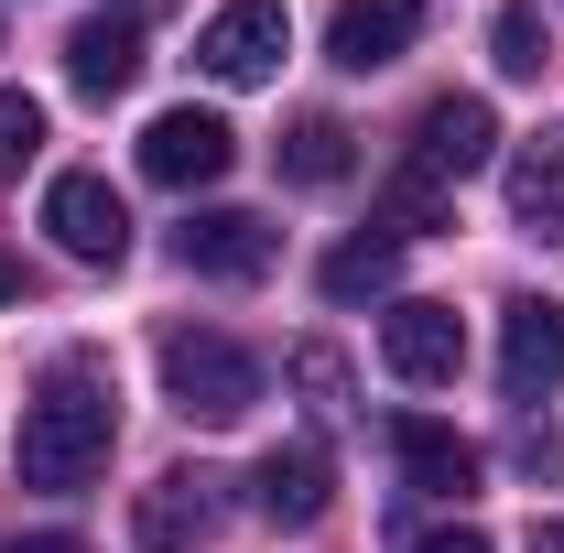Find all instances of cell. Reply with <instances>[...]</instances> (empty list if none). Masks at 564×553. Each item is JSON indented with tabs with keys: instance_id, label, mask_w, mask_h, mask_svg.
<instances>
[{
	"instance_id": "52a82bcc",
	"label": "cell",
	"mask_w": 564,
	"mask_h": 553,
	"mask_svg": "<svg viewBox=\"0 0 564 553\" xmlns=\"http://www.w3.org/2000/svg\"><path fill=\"white\" fill-rule=\"evenodd\" d=\"M174 261L207 272V282H261L282 261V228H272V217H250V207H196L185 228H174Z\"/></svg>"
},
{
	"instance_id": "3957f363",
	"label": "cell",
	"mask_w": 564,
	"mask_h": 553,
	"mask_svg": "<svg viewBox=\"0 0 564 553\" xmlns=\"http://www.w3.org/2000/svg\"><path fill=\"white\" fill-rule=\"evenodd\" d=\"M163 391L196 423H239L261 402V358L239 337H217V326H174V337H163Z\"/></svg>"
},
{
	"instance_id": "d6986e66",
	"label": "cell",
	"mask_w": 564,
	"mask_h": 553,
	"mask_svg": "<svg viewBox=\"0 0 564 553\" xmlns=\"http://www.w3.org/2000/svg\"><path fill=\"white\" fill-rule=\"evenodd\" d=\"M44 152V98H22V87H0V174H22Z\"/></svg>"
},
{
	"instance_id": "4fadbf2b",
	"label": "cell",
	"mask_w": 564,
	"mask_h": 553,
	"mask_svg": "<svg viewBox=\"0 0 564 553\" xmlns=\"http://www.w3.org/2000/svg\"><path fill=\"white\" fill-rule=\"evenodd\" d=\"M391 456H402V478H413L423 499H467V488H478V445H467L456 423H434V413L391 423Z\"/></svg>"
},
{
	"instance_id": "5bb4252c",
	"label": "cell",
	"mask_w": 564,
	"mask_h": 553,
	"mask_svg": "<svg viewBox=\"0 0 564 553\" xmlns=\"http://www.w3.org/2000/svg\"><path fill=\"white\" fill-rule=\"evenodd\" d=\"M66 76L87 87V98H120V87L141 76V22L131 11H87V22L66 33Z\"/></svg>"
},
{
	"instance_id": "8fae6325",
	"label": "cell",
	"mask_w": 564,
	"mask_h": 553,
	"mask_svg": "<svg viewBox=\"0 0 564 553\" xmlns=\"http://www.w3.org/2000/svg\"><path fill=\"white\" fill-rule=\"evenodd\" d=\"M413 33H423V0H337V11H326V55H337L348 76L402 66Z\"/></svg>"
},
{
	"instance_id": "d4e9b609",
	"label": "cell",
	"mask_w": 564,
	"mask_h": 553,
	"mask_svg": "<svg viewBox=\"0 0 564 553\" xmlns=\"http://www.w3.org/2000/svg\"><path fill=\"white\" fill-rule=\"evenodd\" d=\"M120 11H131V22H141V11H152V0H120Z\"/></svg>"
},
{
	"instance_id": "44dd1931",
	"label": "cell",
	"mask_w": 564,
	"mask_h": 553,
	"mask_svg": "<svg viewBox=\"0 0 564 553\" xmlns=\"http://www.w3.org/2000/svg\"><path fill=\"white\" fill-rule=\"evenodd\" d=\"M413 553H489V532H467V521H456V532H423Z\"/></svg>"
},
{
	"instance_id": "e0dca14e",
	"label": "cell",
	"mask_w": 564,
	"mask_h": 553,
	"mask_svg": "<svg viewBox=\"0 0 564 553\" xmlns=\"http://www.w3.org/2000/svg\"><path fill=\"white\" fill-rule=\"evenodd\" d=\"M391 272H402V239H348V250H326V293H337V304L391 293Z\"/></svg>"
},
{
	"instance_id": "9c48e42d",
	"label": "cell",
	"mask_w": 564,
	"mask_h": 553,
	"mask_svg": "<svg viewBox=\"0 0 564 553\" xmlns=\"http://www.w3.org/2000/svg\"><path fill=\"white\" fill-rule=\"evenodd\" d=\"M217 488L228 478H207V467H163V478L141 488V510H131V543L141 553H196L217 532V510H228Z\"/></svg>"
},
{
	"instance_id": "8992f818",
	"label": "cell",
	"mask_w": 564,
	"mask_h": 553,
	"mask_svg": "<svg viewBox=\"0 0 564 553\" xmlns=\"http://www.w3.org/2000/svg\"><path fill=\"white\" fill-rule=\"evenodd\" d=\"M380 358H391V380H413V391H445V380L467 369V326H456V304H434V293H402V304L380 315Z\"/></svg>"
},
{
	"instance_id": "7c38bea8",
	"label": "cell",
	"mask_w": 564,
	"mask_h": 553,
	"mask_svg": "<svg viewBox=\"0 0 564 553\" xmlns=\"http://www.w3.org/2000/svg\"><path fill=\"white\" fill-rule=\"evenodd\" d=\"M326 499H337L326 445H272V456L250 467V510H261V521H282V532H315V521H326Z\"/></svg>"
},
{
	"instance_id": "2e32d148",
	"label": "cell",
	"mask_w": 564,
	"mask_h": 553,
	"mask_svg": "<svg viewBox=\"0 0 564 553\" xmlns=\"http://www.w3.org/2000/svg\"><path fill=\"white\" fill-rule=\"evenodd\" d=\"M272 163H282V185H348L358 174V131L315 109V120H293V131L272 141Z\"/></svg>"
},
{
	"instance_id": "603a6c76",
	"label": "cell",
	"mask_w": 564,
	"mask_h": 553,
	"mask_svg": "<svg viewBox=\"0 0 564 553\" xmlns=\"http://www.w3.org/2000/svg\"><path fill=\"white\" fill-rule=\"evenodd\" d=\"M521 553H564V521H532V543Z\"/></svg>"
},
{
	"instance_id": "cb8c5ba5",
	"label": "cell",
	"mask_w": 564,
	"mask_h": 553,
	"mask_svg": "<svg viewBox=\"0 0 564 553\" xmlns=\"http://www.w3.org/2000/svg\"><path fill=\"white\" fill-rule=\"evenodd\" d=\"M0 304H22V261L11 250H0Z\"/></svg>"
},
{
	"instance_id": "7a4b0ae2",
	"label": "cell",
	"mask_w": 564,
	"mask_h": 553,
	"mask_svg": "<svg viewBox=\"0 0 564 553\" xmlns=\"http://www.w3.org/2000/svg\"><path fill=\"white\" fill-rule=\"evenodd\" d=\"M489 152H499V109L489 98H434L413 120V141H402V163H391V185H380V239H423Z\"/></svg>"
},
{
	"instance_id": "7402d4cb",
	"label": "cell",
	"mask_w": 564,
	"mask_h": 553,
	"mask_svg": "<svg viewBox=\"0 0 564 553\" xmlns=\"http://www.w3.org/2000/svg\"><path fill=\"white\" fill-rule=\"evenodd\" d=\"M0 553H87V543H76V532H11Z\"/></svg>"
},
{
	"instance_id": "277c9868",
	"label": "cell",
	"mask_w": 564,
	"mask_h": 553,
	"mask_svg": "<svg viewBox=\"0 0 564 553\" xmlns=\"http://www.w3.org/2000/svg\"><path fill=\"white\" fill-rule=\"evenodd\" d=\"M44 228H55V250L87 261V272H120L131 261V207H120L109 174H55L44 185Z\"/></svg>"
},
{
	"instance_id": "9a60e30c",
	"label": "cell",
	"mask_w": 564,
	"mask_h": 553,
	"mask_svg": "<svg viewBox=\"0 0 564 553\" xmlns=\"http://www.w3.org/2000/svg\"><path fill=\"white\" fill-rule=\"evenodd\" d=\"M510 217H521L532 239H564V120L510 152Z\"/></svg>"
},
{
	"instance_id": "6da1fadb",
	"label": "cell",
	"mask_w": 564,
	"mask_h": 553,
	"mask_svg": "<svg viewBox=\"0 0 564 553\" xmlns=\"http://www.w3.org/2000/svg\"><path fill=\"white\" fill-rule=\"evenodd\" d=\"M109 445H120V391H109L98 358H66V369L22 402V488L66 499V488H87L109 467Z\"/></svg>"
},
{
	"instance_id": "ac0fdd59",
	"label": "cell",
	"mask_w": 564,
	"mask_h": 553,
	"mask_svg": "<svg viewBox=\"0 0 564 553\" xmlns=\"http://www.w3.org/2000/svg\"><path fill=\"white\" fill-rule=\"evenodd\" d=\"M489 55H499V76H543V55H554V33H543V0H499Z\"/></svg>"
},
{
	"instance_id": "ffe728a7",
	"label": "cell",
	"mask_w": 564,
	"mask_h": 553,
	"mask_svg": "<svg viewBox=\"0 0 564 553\" xmlns=\"http://www.w3.org/2000/svg\"><path fill=\"white\" fill-rule=\"evenodd\" d=\"M293 380H304V391H315V413H337V391H348V369H337V358H326V347H304V358H293Z\"/></svg>"
},
{
	"instance_id": "30bf717a",
	"label": "cell",
	"mask_w": 564,
	"mask_h": 553,
	"mask_svg": "<svg viewBox=\"0 0 564 553\" xmlns=\"http://www.w3.org/2000/svg\"><path fill=\"white\" fill-rule=\"evenodd\" d=\"M499 391H510V402H554L564 391V304L521 293V304L499 315Z\"/></svg>"
},
{
	"instance_id": "ba28073f",
	"label": "cell",
	"mask_w": 564,
	"mask_h": 553,
	"mask_svg": "<svg viewBox=\"0 0 564 553\" xmlns=\"http://www.w3.org/2000/svg\"><path fill=\"white\" fill-rule=\"evenodd\" d=\"M228 152H239V131H228L217 109H163V120L141 131V174L174 185V196H196V185L228 174Z\"/></svg>"
},
{
	"instance_id": "5b68a950",
	"label": "cell",
	"mask_w": 564,
	"mask_h": 553,
	"mask_svg": "<svg viewBox=\"0 0 564 553\" xmlns=\"http://www.w3.org/2000/svg\"><path fill=\"white\" fill-rule=\"evenodd\" d=\"M282 55H293V11H282V0H228L207 33H196V66H207L217 87H272Z\"/></svg>"
}]
</instances>
